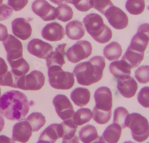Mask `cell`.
I'll return each instance as SVG.
<instances>
[{
  "mask_svg": "<svg viewBox=\"0 0 149 143\" xmlns=\"http://www.w3.org/2000/svg\"><path fill=\"white\" fill-rule=\"evenodd\" d=\"M93 118L94 121L98 124L104 125L107 124L111 118V111L104 112L97 109L95 107L93 110Z\"/></svg>",
  "mask_w": 149,
  "mask_h": 143,
  "instance_id": "obj_35",
  "label": "cell"
},
{
  "mask_svg": "<svg viewBox=\"0 0 149 143\" xmlns=\"http://www.w3.org/2000/svg\"><path fill=\"white\" fill-rule=\"evenodd\" d=\"M12 15H13V9L10 6L4 4H0V21L9 19Z\"/></svg>",
  "mask_w": 149,
  "mask_h": 143,
  "instance_id": "obj_40",
  "label": "cell"
},
{
  "mask_svg": "<svg viewBox=\"0 0 149 143\" xmlns=\"http://www.w3.org/2000/svg\"><path fill=\"white\" fill-rule=\"evenodd\" d=\"M104 15L110 25L116 29H125L128 25V17L126 13L114 6L109 8Z\"/></svg>",
  "mask_w": 149,
  "mask_h": 143,
  "instance_id": "obj_7",
  "label": "cell"
},
{
  "mask_svg": "<svg viewBox=\"0 0 149 143\" xmlns=\"http://www.w3.org/2000/svg\"><path fill=\"white\" fill-rule=\"evenodd\" d=\"M66 44L59 45L54 52L49 54L46 59V63L48 68L53 66H58L62 67L65 65V47Z\"/></svg>",
  "mask_w": 149,
  "mask_h": 143,
  "instance_id": "obj_20",
  "label": "cell"
},
{
  "mask_svg": "<svg viewBox=\"0 0 149 143\" xmlns=\"http://www.w3.org/2000/svg\"><path fill=\"white\" fill-rule=\"evenodd\" d=\"M36 143H49L47 141H43V140H39V141L37 142Z\"/></svg>",
  "mask_w": 149,
  "mask_h": 143,
  "instance_id": "obj_49",
  "label": "cell"
},
{
  "mask_svg": "<svg viewBox=\"0 0 149 143\" xmlns=\"http://www.w3.org/2000/svg\"><path fill=\"white\" fill-rule=\"evenodd\" d=\"M117 88L123 97L129 99L135 95L138 89V85L132 77L126 75L118 78Z\"/></svg>",
  "mask_w": 149,
  "mask_h": 143,
  "instance_id": "obj_14",
  "label": "cell"
},
{
  "mask_svg": "<svg viewBox=\"0 0 149 143\" xmlns=\"http://www.w3.org/2000/svg\"><path fill=\"white\" fill-rule=\"evenodd\" d=\"M147 143H149V142H147Z\"/></svg>",
  "mask_w": 149,
  "mask_h": 143,
  "instance_id": "obj_53",
  "label": "cell"
},
{
  "mask_svg": "<svg viewBox=\"0 0 149 143\" xmlns=\"http://www.w3.org/2000/svg\"><path fill=\"white\" fill-rule=\"evenodd\" d=\"M90 3L91 8L97 10L103 15L109 8L113 6L110 0H90Z\"/></svg>",
  "mask_w": 149,
  "mask_h": 143,
  "instance_id": "obj_36",
  "label": "cell"
},
{
  "mask_svg": "<svg viewBox=\"0 0 149 143\" xmlns=\"http://www.w3.org/2000/svg\"><path fill=\"white\" fill-rule=\"evenodd\" d=\"M49 1L55 4L60 5V4H61L62 3H63L65 0H49Z\"/></svg>",
  "mask_w": 149,
  "mask_h": 143,
  "instance_id": "obj_48",
  "label": "cell"
},
{
  "mask_svg": "<svg viewBox=\"0 0 149 143\" xmlns=\"http://www.w3.org/2000/svg\"><path fill=\"white\" fill-rule=\"evenodd\" d=\"M90 91L85 88L78 87L74 89L70 94V98L74 104L79 107H83L87 104L90 100Z\"/></svg>",
  "mask_w": 149,
  "mask_h": 143,
  "instance_id": "obj_22",
  "label": "cell"
},
{
  "mask_svg": "<svg viewBox=\"0 0 149 143\" xmlns=\"http://www.w3.org/2000/svg\"><path fill=\"white\" fill-rule=\"evenodd\" d=\"M53 103L56 113L63 121L72 118L74 112L69 99L65 95L58 94L54 98Z\"/></svg>",
  "mask_w": 149,
  "mask_h": 143,
  "instance_id": "obj_9",
  "label": "cell"
},
{
  "mask_svg": "<svg viewBox=\"0 0 149 143\" xmlns=\"http://www.w3.org/2000/svg\"><path fill=\"white\" fill-rule=\"evenodd\" d=\"M92 50V45L90 42L79 41L69 48L65 55L70 62L76 63L91 56Z\"/></svg>",
  "mask_w": 149,
  "mask_h": 143,
  "instance_id": "obj_6",
  "label": "cell"
},
{
  "mask_svg": "<svg viewBox=\"0 0 149 143\" xmlns=\"http://www.w3.org/2000/svg\"><path fill=\"white\" fill-rule=\"evenodd\" d=\"M48 75L50 85L57 90H67L74 85V75L69 72H65L61 67L53 66L48 68Z\"/></svg>",
  "mask_w": 149,
  "mask_h": 143,
  "instance_id": "obj_4",
  "label": "cell"
},
{
  "mask_svg": "<svg viewBox=\"0 0 149 143\" xmlns=\"http://www.w3.org/2000/svg\"><path fill=\"white\" fill-rule=\"evenodd\" d=\"M11 27L13 34L22 40H26L31 36L32 27L25 19L20 17L15 19L11 23Z\"/></svg>",
  "mask_w": 149,
  "mask_h": 143,
  "instance_id": "obj_17",
  "label": "cell"
},
{
  "mask_svg": "<svg viewBox=\"0 0 149 143\" xmlns=\"http://www.w3.org/2000/svg\"><path fill=\"white\" fill-rule=\"evenodd\" d=\"M28 50L30 54L40 58H46L53 52V47L40 39H33L28 45Z\"/></svg>",
  "mask_w": 149,
  "mask_h": 143,
  "instance_id": "obj_15",
  "label": "cell"
},
{
  "mask_svg": "<svg viewBox=\"0 0 149 143\" xmlns=\"http://www.w3.org/2000/svg\"><path fill=\"white\" fill-rule=\"evenodd\" d=\"M32 132V126L28 121H21L14 125L12 138L15 141L26 143L31 138Z\"/></svg>",
  "mask_w": 149,
  "mask_h": 143,
  "instance_id": "obj_18",
  "label": "cell"
},
{
  "mask_svg": "<svg viewBox=\"0 0 149 143\" xmlns=\"http://www.w3.org/2000/svg\"><path fill=\"white\" fill-rule=\"evenodd\" d=\"M144 53L135 51L128 47L125 54L123 56L122 60L125 61L131 69L135 68L140 65L144 58Z\"/></svg>",
  "mask_w": 149,
  "mask_h": 143,
  "instance_id": "obj_25",
  "label": "cell"
},
{
  "mask_svg": "<svg viewBox=\"0 0 149 143\" xmlns=\"http://www.w3.org/2000/svg\"><path fill=\"white\" fill-rule=\"evenodd\" d=\"M4 119L3 117L0 115V132L3 129L4 127Z\"/></svg>",
  "mask_w": 149,
  "mask_h": 143,
  "instance_id": "obj_46",
  "label": "cell"
},
{
  "mask_svg": "<svg viewBox=\"0 0 149 143\" xmlns=\"http://www.w3.org/2000/svg\"><path fill=\"white\" fill-rule=\"evenodd\" d=\"M8 72V67L4 60L0 57V85L1 86L4 79Z\"/></svg>",
  "mask_w": 149,
  "mask_h": 143,
  "instance_id": "obj_42",
  "label": "cell"
},
{
  "mask_svg": "<svg viewBox=\"0 0 149 143\" xmlns=\"http://www.w3.org/2000/svg\"><path fill=\"white\" fill-rule=\"evenodd\" d=\"M65 29L60 24L57 22L48 23L43 28L42 31V36L45 40L55 42L63 39L65 35Z\"/></svg>",
  "mask_w": 149,
  "mask_h": 143,
  "instance_id": "obj_16",
  "label": "cell"
},
{
  "mask_svg": "<svg viewBox=\"0 0 149 143\" xmlns=\"http://www.w3.org/2000/svg\"><path fill=\"white\" fill-rule=\"evenodd\" d=\"M30 104L25 94L10 91L0 97V113L10 121H22L29 111Z\"/></svg>",
  "mask_w": 149,
  "mask_h": 143,
  "instance_id": "obj_1",
  "label": "cell"
},
{
  "mask_svg": "<svg viewBox=\"0 0 149 143\" xmlns=\"http://www.w3.org/2000/svg\"><path fill=\"white\" fill-rule=\"evenodd\" d=\"M90 143H106V142L102 139L101 137L98 136L97 138L94 141H93Z\"/></svg>",
  "mask_w": 149,
  "mask_h": 143,
  "instance_id": "obj_47",
  "label": "cell"
},
{
  "mask_svg": "<svg viewBox=\"0 0 149 143\" xmlns=\"http://www.w3.org/2000/svg\"><path fill=\"white\" fill-rule=\"evenodd\" d=\"M73 16V10L66 4H61L57 8V19L63 22H66L72 19Z\"/></svg>",
  "mask_w": 149,
  "mask_h": 143,
  "instance_id": "obj_33",
  "label": "cell"
},
{
  "mask_svg": "<svg viewBox=\"0 0 149 143\" xmlns=\"http://www.w3.org/2000/svg\"><path fill=\"white\" fill-rule=\"evenodd\" d=\"M45 83V76L41 72L33 70L24 77L22 90L25 91H37L43 87Z\"/></svg>",
  "mask_w": 149,
  "mask_h": 143,
  "instance_id": "obj_13",
  "label": "cell"
},
{
  "mask_svg": "<svg viewBox=\"0 0 149 143\" xmlns=\"http://www.w3.org/2000/svg\"><path fill=\"white\" fill-rule=\"evenodd\" d=\"M0 143H15V141L7 136L0 135Z\"/></svg>",
  "mask_w": 149,
  "mask_h": 143,
  "instance_id": "obj_45",
  "label": "cell"
},
{
  "mask_svg": "<svg viewBox=\"0 0 149 143\" xmlns=\"http://www.w3.org/2000/svg\"><path fill=\"white\" fill-rule=\"evenodd\" d=\"M28 3V0H8V5L15 11L22 10Z\"/></svg>",
  "mask_w": 149,
  "mask_h": 143,
  "instance_id": "obj_41",
  "label": "cell"
},
{
  "mask_svg": "<svg viewBox=\"0 0 149 143\" xmlns=\"http://www.w3.org/2000/svg\"><path fill=\"white\" fill-rule=\"evenodd\" d=\"M3 2V0H0V4H1Z\"/></svg>",
  "mask_w": 149,
  "mask_h": 143,
  "instance_id": "obj_51",
  "label": "cell"
},
{
  "mask_svg": "<svg viewBox=\"0 0 149 143\" xmlns=\"http://www.w3.org/2000/svg\"><path fill=\"white\" fill-rule=\"evenodd\" d=\"M66 3L73 4L78 10L82 12L88 11L91 8L90 0H65Z\"/></svg>",
  "mask_w": 149,
  "mask_h": 143,
  "instance_id": "obj_38",
  "label": "cell"
},
{
  "mask_svg": "<svg viewBox=\"0 0 149 143\" xmlns=\"http://www.w3.org/2000/svg\"><path fill=\"white\" fill-rule=\"evenodd\" d=\"M63 129V139H70L74 136L78 126L74 123L72 118L64 121L61 124Z\"/></svg>",
  "mask_w": 149,
  "mask_h": 143,
  "instance_id": "obj_34",
  "label": "cell"
},
{
  "mask_svg": "<svg viewBox=\"0 0 149 143\" xmlns=\"http://www.w3.org/2000/svg\"><path fill=\"white\" fill-rule=\"evenodd\" d=\"M61 143H79V140L77 136L74 135L70 139H63Z\"/></svg>",
  "mask_w": 149,
  "mask_h": 143,
  "instance_id": "obj_44",
  "label": "cell"
},
{
  "mask_svg": "<svg viewBox=\"0 0 149 143\" xmlns=\"http://www.w3.org/2000/svg\"><path fill=\"white\" fill-rule=\"evenodd\" d=\"M8 31L7 27L0 23V41H5L8 37Z\"/></svg>",
  "mask_w": 149,
  "mask_h": 143,
  "instance_id": "obj_43",
  "label": "cell"
},
{
  "mask_svg": "<svg viewBox=\"0 0 149 143\" xmlns=\"http://www.w3.org/2000/svg\"><path fill=\"white\" fill-rule=\"evenodd\" d=\"M123 143H135V142H132L131 141H125V142H123Z\"/></svg>",
  "mask_w": 149,
  "mask_h": 143,
  "instance_id": "obj_50",
  "label": "cell"
},
{
  "mask_svg": "<svg viewBox=\"0 0 149 143\" xmlns=\"http://www.w3.org/2000/svg\"><path fill=\"white\" fill-rule=\"evenodd\" d=\"M105 66L103 57L95 56L88 62L77 65L73 70V75L77 78L79 84L90 86L102 79Z\"/></svg>",
  "mask_w": 149,
  "mask_h": 143,
  "instance_id": "obj_2",
  "label": "cell"
},
{
  "mask_svg": "<svg viewBox=\"0 0 149 143\" xmlns=\"http://www.w3.org/2000/svg\"><path fill=\"white\" fill-rule=\"evenodd\" d=\"M0 97H1V88H0Z\"/></svg>",
  "mask_w": 149,
  "mask_h": 143,
  "instance_id": "obj_52",
  "label": "cell"
},
{
  "mask_svg": "<svg viewBox=\"0 0 149 143\" xmlns=\"http://www.w3.org/2000/svg\"><path fill=\"white\" fill-rule=\"evenodd\" d=\"M131 131L132 138L139 142L146 141L149 137V124L147 119L137 113L129 115L127 124Z\"/></svg>",
  "mask_w": 149,
  "mask_h": 143,
  "instance_id": "obj_5",
  "label": "cell"
},
{
  "mask_svg": "<svg viewBox=\"0 0 149 143\" xmlns=\"http://www.w3.org/2000/svg\"><path fill=\"white\" fill-rule=\"evenodd\" d=\"M125 8L131 15L141 14L145 8L144 0H127Z\"/></svg>",
  "mask_w": 149,
  "mask_h": 143,
  "instance_id": "obj_32",
  "label": "cell"
},
{
  "mask_svg": "<svg viewBox=\"0 0 149 143\" xmlns=\"http://www.w3.org/2000/svg\"><path fill=\"white\" fill-rule=\"evenodd\" d=\"M93 117V113L90 109L81 108L74 113L72 119L77 126H81L91 121Z\"/></svg>",
  "mask_w": 149,
  "mask_h": 143,
  "instance_id": "obj_29",
  "label": "cell"
},
{
  "mask_svg": "<svg viewBox=\"0 0 149 143\" xmlns=\"http://www.w3.org/2000/svg\"><path fill=\"white\" fill-rule=\"evenodd\" d=\"M109 70L111 75L116 78H119L123 76L130 75L131 68L125 61L121 60L111 63L109 66Z\"/></svg>",
  "mask_w": 149,
  "mask_h": 143,
  "instance_id": "obj_24",
  "label": "cell"
},
{
  "mask_svg": "<svg viewBox=\"0 0 149 143\" xmlns=\"http://www.w3.org/2000/svg\"><path fill=\"white\" fill-rule=\"evenodd\" d=\"M3 45L7 52L8 63L23 57L22 44L13 35H8L7 39L3 41Z\"/></svg>",
  "mask_w": 149,
  "mask_h": 143,
  "instance_id": "obj_11",
  "label": "cell"
},
{
  "mask_svg": "<svg viewBox=\"0 0 149 143\" xmlns=\"http://www.w3.org/2000/svg\"><path fill=\"white\" fill-rule=\"evenodd\" d=\"M32 9L35 15L44 21L54 20L57 17V8L46 0H35L32 3Z\"/></svg>",
  "mask_w": 149,
  "mask_h": 143,
  "instance_id": "obj_10",
  "label": "cell"
},
{
  "mask_svg": "<svg viewBox=\"0 0 149 143\" xmlns=\"http://www.w3.org/2000/svg\"><path fill=\"white\" fill-rule=\"evenodd\" d=\"M122 128L116 124H112L108 126L101 137L106 143H117L120 139Z\"/></svg>",
  "mask_w": 149,
  "mask_h": 143,
  "instance_id": "obj_23",
  "label": "cell"
},
{
  "mask_svg": "<svg viewBox=\"0 0 149 143\" xmlns=\"http://www.w3.org/2000/svg\"><path fill=\"white\" fill-rule=\"evenodd\" d=\"M86 31L93 38L100 44L109 42L112 37L111 29L104 23L102 16L96 13L86 15L83 19Z\"/></svg>",
  "mask_w": 149,
  "mask_h": 143,
  "instance_id": "obj_3",
  "label": "cell"
},
{
  "mask_svg": "<svg viewBox=\"0 0 149 143\" xmlns=\"http://www.w3.org/2000/svg\"><path fill=\"white\" fill-rule=\"evenodd\" d=\"M94 100L95 107L97 109L104 112L111 111L112 94L109 88L102 87L98 88L94 93Z\"/></svg>",
  "mask_w": 149,
  "mask_h": 143,
  "instance_id": "obj_12",
  "label": "cell"
},
{
  "mask_svg": "<svg viewBox=\"0 0 149 143\" xmlns=\"http://www.w3.org/2000/svg\"><path fill=\"white\" fill-rule=\"evenodd\" d=\"M139 103L145 108H149V87H143L139 92L137 97Z\"/></svg>",
  "mask_w": 149,
  "mask_h": 143,
  "instance_id": "obj_39",
  "label": "cell"
},
{
  "mask_svg": "<svg viewBox=\"0 0 149 143\" xmlns=\"http://www.w3.org/2000/svg\"><path fill=\"white\" fill-rule=\"evenodd\" d=\"M122 49L120 45L117 42H112L106 45L103 50L105 57L110 61L116 60L122 55Z\"/></svg>",
  "mask_w": 149,
  "mask_h": 143,
  "instance_id": "obj_26",
  "label": "cell"
},
{
  "mask_svg": "<svg viewBox=\"0 0 149 143\" xmlns=\"http://www.w3.org/2000/svg\"><path fill=\"white\" fill-rule=\"evenodd\" d=\"M26 121L30 124L33 132L38 131L44 126L46 122L45 116L41 113L39 112L31 113L26 119Z\"/></svg>",
  "mask_w": 149,
  "mask_h": 143,
  "instance_id": "obj_30",
  "label": "cell"
},
{
  "mask_svg": "<svg viewBox=\"0 0 149 143\" xmlns=\"http://www.w3.org/2000/svg\"><path fill=\"white\" fill-rule=\"evenodd\" d=\"M63 133L61 124H54L48 126L41 133L39 140L49 143H55L57 140L63 138Z\"/></svg>",
  "mask_w": 149,
  "mask_h": 143,
  "instance_id": "obj_19",
  "label": "cell"
},
{
  "mask_svg": "<svg viewBox=\"0 0 149 143\" xmlns=\"http://www.w3.org/2000/svg\"><path fill=\"white\" fill-rule=\"evenodd\" d=\"M135 77L140 83L149 82V66L139 67L135 71Z\"/></svg>",
  "mask_w": 149,
  "mask_h": 143,
  "instance_id": "obj_37",
  "label": "cell"
},
{
  "mask_svg": "<svg viewBox=\"0 0 149 143\" xmlns=\"http://www.w3.org/2000/svg\"><path fill=\"white\" fill-rule=\"evenodd\" d=\"M66 34L67 37L72 40H79L85 34V29L82 22L73 20L67 24L66 26Z\"/></svg>",
  "mask_w": 149,
  "mask_h": 143,
  "instance_id": "obj_21",
  "label": "cell"
},
{
  "mask_svg": "<svg viewBox=\"0 0 149 143\" xmlns=\"http://www.w3.org/2000/svg\"><path fill=\"white\" fill-rule=\"evenodd\" d=\"M128 111L123 107H119L115 110L113 123L120 126L122 129L126 128L129 116Z\"/></svg>",
  "mask_w": 149,
  "mask_h": 143,
  "instance_id": "obj_31",
  "label": "cell"
},
{
  "mask_svg": "<svg viewBox=\"0 0 149 143\" xmlns=\"http://www.w3.org/2000/svg\"><path fill=\"white\" fill-rule=\"evenodd\" d=\"M148 42L149 23H144L139 26L137 33L132 37L129 47L135 51L144 53Z\"/></svg>",
  "mask_w": 149,
  "mask_h": 143,
  "instance_id": "obj_8",
  "label": "cell"
},
{
  "mask_svg": "<svg viewBox=\"0 0 149 143\" xmlns=\"http://www.w3.org/2000/svg\"><path fill=\"white\" fill-rule=\"evenodd\" d=\"M79 139L84 143H90L98 137V133L95 126L87 125L82 127L79 133Z\"/></svg>",
  "mask_w": 149,
  "mask_h": 143,
  "instance_id": "obj_28",
  "label": "cell"
},
{
  "mask_svg": "<svg viewBox=\"0 0 149 143\" xmlns=\"http://www.w3.org/2000/svg\"><path fill=\"white\" fill-rule=\"evenodd\" d=\"M9 64L11 67V71L19 77L25 76L29 70L28 63L23 57L11 62Z\"/></svg>",
  "mask_w": 149,
  "mask_h": 143,
  "instance_id": "obj_27",
  "label": "cell"
}]
</instances>
